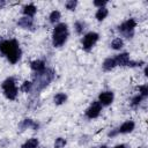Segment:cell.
Wrapping results in <instances>:
<instances>
[{
	"mask_svg": "<svg viewBox=\"0 0 148 148\" xmlns=\"http://www.w3.org/2000/svg\"><path fill=\"white\" fill-rule=\"evenodd\" d=\"M106 3H108V1H106V0H95V1H92V5H94L95 7H97V8L105 7V6H106Z\"/></svg>",
	"mask_w": 148,
	"mask_h": 148,
	"instance_id": "obj_27",
	"label": "cell"
},
{
	"mask_svg": "<svg viewBox=\"0 0 148 148\" xmlns=\"http://www.w3.org/2000/svg\"><path fill=\"white\" fill-rule=\"evenodd\" d=\"M114 67H117V66H116V61H114V59L111 58V57L104 59V61L102 62V68H103L104 72H111Z\"/></svg>",
	"mask_w": 148,
	"mask_h": 148,
	"instance_id": "obj_15",
	"label": "cell"
},
{
	"mask_svg": "<svg viewBox=\"0 0 148 148\" xmlns=\"http://www.w3.org/2000/svg\"><path fill=\"white\" fill-rule=\"evenodd\" d=\"M30 68L32 69V72L35 74L36 73H40V72H43L46 68V64L42 59H36V60H32L30 62Z\"/></svg>",
	"mask_w": 148,
	"mask_h": 148,
	"instance_id": "obj_13",
	"label": "cell"
},
{
	"mask_svg": "<svg viewBox=\"0 0 148 148\" xmlns=\"http://www.w3.org/2000/svg\"><path fill=\"white\" fill-rule=\"evenodd\" d=\"M124 47V39L121 37H116L111 42V49L114 51H119Z\"/></svg>",
	"mask_w": 148,
	"mask_h": 148,
	"instance_id": "obj_19",
	"label": "cell"
},
{
	"mask_svg": "<svg viewBox=\"0 0 148 148\" xmlns=\"http://www.w3.org/2000/svg\"><path fill=\"white\" fill-rule=\"evenodd\" d=\"M113 148H128V146H127V145H125V143H119V145L114 146Z\"/></svg>",
	"mask_w": 148,
	"mask_h": 148,
	"instance_id": "obj_28",
	"label": "cell"
},
{
	"mask_svg": "<svg viewBox=\"0 0 148 148\" xmlns=\"http://www.w3.org/2000/svg\"><path fill=\"white\" fill-rule=\"evenodd\" d=\"M53 102L56 105H62L67 102V95L65 92H58L53 96Z\"/></svg>",
	"mask_w": 148,
	"mask_h": 148,
	"instance_id": "obj_18",
	"label": "cell"
},
{
	"mask_svg": "<svg viewBox=\"0 0 148 148\" xmlns=\"http://www.w3.org/2000/svg\"><path fill=\"white\" fill-rule=\"evenodd\" d=\"M76 6H77V1L76 0H68V1L65 2V7L69 12H74L75 8H76Z\"/></svg>",
	"mask_w": 148,
	"mask_h": 148,
	"instance_id": "obj_24",
	"label": "cell"
},
{
	"mask_svg": "<svg viewBox=\"0 0 148 148\" xmlns=\"http://www.w3.org/2000/svg\"><path fill=\"white\" fill-rule=\"evenodd\" d=\"M56 76V72L52 68H45L43 72L40 73H36L34 74V81H32V91L38 92L40 90H43L45 87L49 86V83L51 81H53Z\"/></svg>",
	"mask_w": 148,
	"mask_h": 148,
	"instance_id": "obj_2",
	"label": "cell"
},
{
	"mask_svg": "<svg viewBox=\"0 0 148 148\" xmlns=\"http://www.w3.org/2000/svg\"><path fill=\"white\" fill-rule=\"evenodd\" d=\"M98 39H99V35H98V32L89 31V32L84 34L83 37H82V39H81L82 49H83L86 52L91 51L92 47L95 46V44L98 42Z\"/></svg>",
	"mask_w": 148,
	"mask_h": 148,
	"instance_id": "obj_7",
	"label": "cell"
},
{
	"mask_svg": "<svg viewBox=\"0 0 148 148\" xmlns=\"http://www.w3.org/2000/svg\"><path fill=\"white\" fill-rule=\"evenodd\" d=\"M60 18H61V13H60L59 10H57V9L52 10V12L50 13V15H49V21H50V23H51V24H54V25L59 23Z\"/></svg>",
	"mask_w": 148,
	"mask_h": 148,
	"instance_id": "obj_17",
	"label": "cell"
},
{
	"mask_svg": "<svg viewBox=\"0 0 148 148\" xmlns=\"http://www.w3.org/2000/svg\"><path fill=\"white\" fill-rule=\"evenodd\" d=\"M17 25L24 30H35V21L32 17L22 16L17 20Z\"/></svg>",
	"mask_w": 148,
	"mask_h": 148,
	"instance_id": "obj_10",
	"label": "cell"
},
{
	"mask_svg": "<svg viewBox=\"0 0 148 148\" xmlns=\"http://www.w3.org/2000/svg\"><path fill=\"white\" fill-rule=\"evenodd\" d=\"M109 15V9L106 7H102V8H97L96 13H95V18L97 21H103L106 18V16Z\"/></svg>",
	"mask_w": 148,
	"mask_h": 148,
	"instance_id": "obj_16",
	"label": "cell"
},
{
	"mask_svg": "<svg viewBox=\"0 0 148 148\" xmlns=\"http://www.w3.org/2000/svg\"><path fill=\"white\" fill-rule=\"evenodd\" d=\"M38 146H39V140L37 138H30L21 146V148H38Z\"/></svg>",
	"mask_w": 148,
	"mask_h": 148,
	"instance_id": "obj_20",
	"label": "cell"
},
{
	"mask_svg": "<svg viewBox=\"0 0 148 148\" xmlns=\"http://www.w3.org/2000/svg\"><path fill=\"white\" fill-rule=\"evenodd\" d=\"M136 24H138V23H136L135 18L131 17V18H127L126 21H124L123 23H120V24L117 27V30H118V32H119L123 37H125V38H127V39H131V38H133V36H134V31H135Z\"/></svg>",
	"mask_w": 148,
	"mask_h": 148,
	"instance_id": "obj_5",
	"label": "cell"
},
{
	"mask_svg": "<svg viewBox=\"0 0 148 148\" xmlns=\"http://www.w3.org/2000/svg\"><path fill=\"white\" fill-rule=\"evenodd\" d=\"M86 27H87V24H86L84 21L77 20V21L74 22V30H75V32L77 35H82L84 32V30H86Z\"/></svg>",
	"mask_w": 148,
	"mask_h": 148,
	"instance_id": "obj_21",
	"label": "cell"
},
{
	"mask_svg": "<svg viewBox=\"0 0 148 148\" xmlns=\"http://www.w3.org/2000/svg\"><path fill=\"white\" fill-rule=\"evenodd\" d=\"M5 5H6V1H3V0H2V1H0V8H2Z\"/></svg>",
	"mask_w": 148,
	"mask_h": 148,
	"instance_id": "obj_29",
	"label": "cell"
},
{
	"mask_svg": "<svg viewBox=\"0 0 148 148\" xmlns=\"http://www.w3.org/2000/svg\"><path fill=\"white\" fill-rule=\"evenodd\" d=\"M32 87H34L32 81H28V80H25V81H23V83L20 86L18 89H20L22 92L28 94V92H31V91H32Z\"/></svg>",
	"mask_w": 148,
	"mask_h": 148,
	"instance_id": "obj_22",
	"label": "cell"
},
{
	"mask_svg": "<svg viewBox=\"0 0 148 148\" xmlns=\"http://www.w3.org/2000/svg\"><path fill=\"white\" fill-rule=\"evenodd\" d=\"M134 128H135V123L133 120H126L118 128H116V131H117V134H128L133 132Z\"/></svg>",
	"mask_w": 148,
	"mask_h": 148,
	"instance_id": "obj_12",
	"label": "cell"
},
{
	"mask_svg": "<svg viewBox=\"0 0 148 148\" xmlns=\"http://www.w3.org/2000/svg\"><path fill=\"white\" fill-rule=\"evenodd\" d=\"M1 89L3 91V95L9 101H15L18 94V88L16 86V80L13 76L7 77L1 83Z\"/></svg>",
	"mask_w": 148,
	"mask_h": 148,
	"instance_id": "obj_4",
	"label": "cell"
},
{
	"mask_svg": "<svg viewBox=\"0 0 148 148\" xmlns=\"http://www.w3.org/2000/svg\"><path fill=\"white\" fill-rule=\"evenodd\" d=\"M102 109H103V106L99 104V102H98V101H95V102H92V103L87 108V110L84 111V116H86L88 119H95V118H97V117L101 114Z\"/></svg>",
	"mask_w": 148,
	"mask_h": 148,
	"instance_id": "obj_8",
	"label": "cell"
},
{
	"mask_svg": "<svg viewBox=\"0 0 148 148\" xmlns=\"http://www.w3.org/2000/svg\"><path fill=\"white\" fill-rule=\"evenodd\" d=\"M139 94L142 96V97H147L148 96V86L145 83V84H141V86H139Z\"/></svg>",
	"mask_w": 148,
	"mask_h": 148,
	"instance_id": "obj_26",
	"label": "cell"
},
{
	"mask_svg": "<svg viewBox=\"0 0 148 148\" xmlns=\"http://www.w3.org/2000/svg\"><path fill=\"white\" fill-rule=\"evenodd\" d=\"M68 36H69L68 25L66 23L59 22L58 24L54 25V28L52 30V35H51L52 45L54 47H61L67 42Z\"/></svg>",
	"mask_w": 148,
	"mask_h": 148,
	"instance_id": "obj_3",
	"label": "cell"
},
{
	"mask_svg": "<svg viewBox=\"0 0 148 148\" xmlns=\"http://www.w3.org/2000/svg\"><path fill=\"white\" fill-rule=\"evenodd\" d=\"M113 59L116 61V66H120V67H140L141 65L145 64L143 61L131 60L130 54L127 52H120L116 57H113Z\"/></svg>",
	"mask_w": 148,
	"mask_h": 148,
	"instance_id": "obj_6",
	"label": "cell"
},
{
	"mask_svg": "<svg viewBox=\"0 0 148 148\" xmlns=\"http://www.w3.org/2000/svg\"><path fill=\"white\" fill-rule=\"evenodd\" d=\"M66 145H67V141L64 138H57L54 140V143H53L54 148H64Z\"/></svg>",
	"mask_w": 148,
	"mask_h": 148,
	"instance_id": "obj_25",
	"label": "cell"
},
{
	"mask_svg": "<svg viewBox=\"0 0 148 148\" xmlns=\"http://www.w3.org/2000/svg\"><path fill=\"white\" fill-rule=\"evenodd\" d=\"M113 99H114V94L111 90H105V91L99 92L97 101L99 102L102 106H109L110 104H112Z\"/></svg>",
	"mask_w": 148,
	"mask_h": 148,
	"instance_id": "obj_9",
	"label": "cell"
},
{
	"mask_svg": "<svg viewBox=\"0 0 148 148\" xmlns=\"http://www.w3.org/2000/svg\"><path fill=\"white\" fill-rule=\"evenodd\" d=\"M28 128L34 130V131H38L39 124H38L37 121L30 119V118H25V119H23V120L18 124V130L22 132V131H25V130H28Z\"/></svg>",
	"mask_w": 148,
	"mask_h": 148,
	"instance_id": "obj_11",
	"label": "cell"
},
{
	"mask_svg": "<svg viewBox=\"0 0 148 148\" xmlns=\"http://www.w3.org/2000/svg\"><path fill=\"white\" fill-rule=\"evenodd\" d=\"M0 52L7 58L10 64H16L22 56V50L20 47L18 42L15 38L2 39L0 42Z\"/></svg>",
	"mask_w": 148,
	"mask_h": 148,
	"instance_id": "obj_1",
	"label": "cell"
},
{
	"mask_svg": "<svg viewBox=\"0 0 148 148\" xmlns=\"http://www.w3.org/2000/svg\"><path fill=\"white\" fill-rule=\"evenodd\" d=\"M145 99V97H142L140 94H136L135 96H133L132 97V99H131V106L132 108H138L140 104H141V102Z\"/></svg>",
	"mask_w": 148,
	"mask_h": 148,
	"instance_id": "obj_23",
	"label": "cell"
},
{
	"mask_svg": "<svg viewBox=\"0 0 148 148\" xmlns=\"http://www.w3.org/2000/svg\"><path fill=\"white\" fill-rule=\"evenodd\" d=\"M143 73H145V75H146V76L148 75V74H147V73H148V68H147V66L145 67V69H143Z\"/></svg>",
	"mask_w": 148,
	"mask_h": 148,
	"instance_id": "obj_30",
	"label": "cell"
},
{
	"mask_svg": "<svg viewBox=\"0 0 148 148\" xmlns=\"http://www.w3.org/2000/svg\"><path fill=\"white\" fill-rule=\"evenodd\" d=\"M22 13H23V16H27V17H32L36 15L37 13V7L34 5V3H28L25 5L23 8H22Z\"/></svg>",
	"mask_w": 148,
	"mask_h": 148,
	"instance_id": "obj_14",
	"label": "cell"
},
{
	"mask_svg": "<svg viewBox=\"0 0 148 148\" xmlns=\"http://www.w3.org/2000/svg\"><path fill=\"white\" fill-rule=\"evenodd\" d=\"M96 148H109L106 145H102V146H98V147H96Z\"/></svg>",
	"mask_w": 148,
	"mask_h": 148,
	"instance_id": "obj_31",
	"label": "cell"
}]
</instances>
